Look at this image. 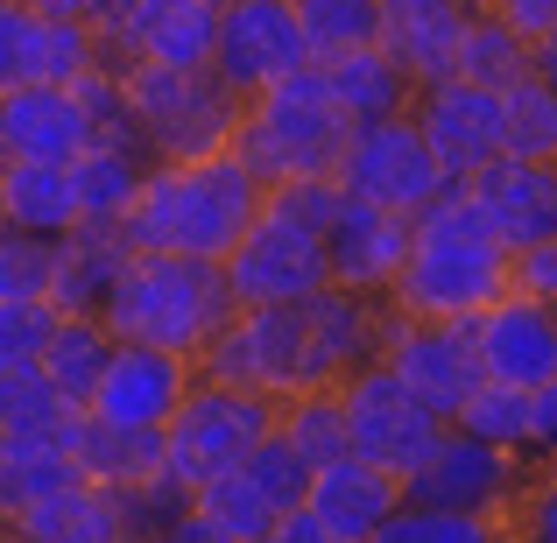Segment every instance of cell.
Listing matches in <instances>:
<instances>
[{
  "instance_id": "8",
  "label": "cell",
  "mask_w": 557,
  "mask_h": 543,
  "mask_svg": "<svg viewBox=\"0 0 557 543\" xmlns=\"http://www.w3.org/2000/svg\"><path fill=\"white\" fill-rule=\"evenodd\" d=\"M339 395H346V431H354V452H360V459H374L381 473H395V480L417 473V466L437 452V437L451 431V423L437 417V409L423 403V395L409 388V381L395 374L381 354L368 367H354V374L339 381Z\"/></svg>"
},
{
  "instance_id": "9",
  "label": "cell",
  "mask_w": 557,
  "mask_h": 543,
  "mask_svg": "<svg viewBox=\"0 0 557 543\" xmlns=\"http://www.w3.org/2000/svg\"><path fill=\"white\" fill-rule=\"evenodd\" d=\"M198 374L233 381V388H261V395H275V403L311 388L304 304H240V311L212 332V346L198 354Z\"/></svg>"
},
{
  "instance_id": "44",
  "label": "cell",
  "mask_w": 557,
  "mask_h": 543,
  "mask_svg": "<svg viewBox=\"0 0 557 543\" xmlns=\"http://www.w3.org/2000/svg\"><path fill=\"white\" fill-rule=\"evenodd\" d=\"M508 543H557V459H536L530 488L508 516Z\"/></svg>"
},
{
  "instance_id": "35",
  "label": "cell",
  "mask_w": 557,
  "mask_h": 543,
  "mask_svg": "<svg viewBox=\"0 0 557 543\" xmlns=\"http://www.w3.org/2000/svg\"><path fill=\"white\" fill-rule=\"evenodd\" d=\"M502 156L557 163V85L544 71H522L516 85H502Z\"/></svg>"
},
{
  "instance_id": "15",
  "label": "cell",
  "mask_w": 557,
  "mask_h": 543,
  "mask_svg": "<svg viewBox=\"0 0 557 543\" xmlns=\"http://www.w3.org/2000/svg\"><path fill=\"white\" fill-rule=\"evenodd\" d=\"M198 381V360L170 354V346H141V340H113V360L99 374L85 417L121 423V431H163L177 417L184 388Z\"/></svg>"
},
{
  "instance_id": "2",
  "label": "cell",
  "mask_w": 557,
  "mask_h": 543,
  "mask_svg": "<svg viewBox=\"0 0 557 543\" xmlns=\"http://www.w3.org/2000/svg\"><path fill=\"white\" fill-rule=\"evenodd\" d=\"M261 198H269V184L233 149L184 156V163H149V177H141L135 205H127L121 233H127V247L226 261L233 240L247 233V219L261 212Z\"/></svg>"
},
{
  "instance_id": "49",
  "label": "cell",
  "mask_w": 557,
  "mask_h": 543,
  "mask_svg": "<svg viewBox=\"0 0 557 543\" xmlns=\"http://www.w3.org/2000/svg\"><path fill=\"white\" fill-rule=\"evenodd\" d=\"M530 71H544V78L557 85V28H544V36L530 42Z\"/></svg>"
},
{
  "instance_id": "21",
  "label": "cell",
  "mask_w": 557,
  "mask_h": 543,
  "mask_svg": "<svg viewBox=\"0 0 557 543\" xmlns=\"http://www.w3.org/2000/svg\"><path fill=\"white\" fill-rule=\"evenodd\" d=\"M381 318L388 304L381 297H360V289H311L304 297V332H311V388H332L346 381L354 367H368L381 354Z\"/></svg>"
},
{
  "instance_id": "45",
  "label": "cell",
  "mask_w": 557,
  "mask_h": 543,
  "mask_svg": "<svg viewBox=\"0 0 557 543\" xmlns=\"http://www.w3.org/2000/svg\"><path fill=\"white\" fill-rule=\"evenodd\" d=\"M516 289L557 304V233H550V240H536V247H516Z\"/></svg>"
},
{
  "instance_id": "26",
  "label": "cell",
  "mask_w": 557,
  "mask_h": 543,
  "mask_svg": "<svg viewBox=\"0 0 557 543\" xmlns=\"http://www.w3.org/2000/svg\"><path fill=\"white\" fill-rule=\"evenodd\" d=\"M127 233L121 226H99V219H78L71 233H57V275H50V304L57 311H99L107 289L121 283L127 269Z\"/></svg>"
},
{
  "instance_id": "41",
  "label": "cell",
  "mask_w": 557,
  "mask_h": 543,
  "mask_svg": "<svg viewBox=\"0 0 557 543\" xmlns=\"http://www.w3.org/2000/svg\"><path fill=\"white\" fill-rule=\"evenodd\" d=\"M297 22L318 64V57H339L354 42H374V0H297Z\"/></svg>"
},
{
  "instance_id": "36",
  "label": "cell",
  "mask_w": 557,
  "mask_h": 543,
  "mask_svg": "<svg viewBox=\"0 0 557 543\" xmlns=\"http://www.w3.org/2000/svg\"><path fill=\"white\" fill-rule=\"evenodd\" d=\"M522 71H530V42L494 8H473V22H466V36H459V57H451V78H473V85H487V92H502Z\"/></svg>"
},
{
  "instance_id": "6",
  "label": "cell",
  "mask_w": 557,
  "mask_h": 543,
  "mask_svg": "<svg viewBox=\"0 0 557 543\" xmlns=\"http://www.w3.org/2000/svg\"><path fill=\"white\" fill-rule=\"evenodd\" d=\"M269 431H275V395L233 388V381L198 374V381L184 388L177 417L163 423V480H170L177 494H190L198 480L240 466Z\"/></svg>"
},
{
  "instance_id": "4",
  "label": "cell",
  "mask_w": 557,
  "mask_h": 543,
  "mask_svg": "<svg viewBox=\"0 0 557 543\" xmlns=\"http://www.w3.org/2000/svg\"><path fill=\"white\" fill-rule=\"evenodd\" d=\"M346 141H354V113L332 99V85H325L318 64H297L289 78L247 92L240 121H233V156H240L261 184L339 177Z\"/></svg>"
},
{
  "instance_id": "48",
  "label": "cell",
  "mask_w": 557,
  "mask_h": 543,
  "mask_svg": "<svg viewBox=\"0 0 557 543\" xmlns=\"http://www.w3.org/2000/svg\"><path fill=\"white\" fill-rule=\"evenodd\" d=\"M530 403H536V452L557 459V395H536L530 388Z\"/></svg>"
},
{
  "instance_id": "24",
  "label": "cell",
  "mask_w": 557,
  "mask_h": 543,
  "mask_svg": "<svg viewBox=\"0 0 557 543\" xmlns=\"http://www.w3.org/2000/svg\"><path fill=\"white\" fill-rule=\"evenodd\" d=\"M22 543H141V522L135 508H127V494L99 488V480H71V488H57L50 502L22 508V516L8 522Z\"/></svg>"
},
{
  "instance_id": "28",
  "label": "cell",
  "mask_w": 557,
  "mask_h": 543,
  "mask_svg": "<svg viewBox=\"0 0 557 543\" xmlns=\"http://www.w3.org/2000/svg\"><path fill=\"white\" fill-rule=\"evenodd\" d=\"M219 42V0H135L127 57L149 64H212Z\"/></svg>"
},
{
  "instance_id": "29",
  "label": "cell",
  "mask_w": 557,
  "mask_h": 543,
  "mask_svg": "<svg viewBox=\"0 0 557 543\" xmlns=\"http://www.w3.org/2000/svg\"><path fill=\"white\" fill-rule=\"evenodd\" d=\"M0 226L50 233V240L78 226V184H71V163L0 156Z\"/></svg>"
},
{
  "instance_id": "30",
  "label": "cell",
  "mask_w": 557,
  "mask_h": 543,
  "mask_svg": "<svg viewBox=\"0 0 557 543\" xmlns=\"http://www.w3.org/2000/svg\"><path fill=\"white\" fill-rule=\"evenodd\" d=\"M318 71H325L332 99H339L354 121H388V113H409V99H417V78H409L381 42H354V50H339V57H318Z\"/></svg>"
},
{
  "instance_id": "3",
  "label": "cell",
  "mask_w": 557,
  "mask_h": 543,
  "mask_svg": "<svg viewBox=\"0 0 557 543\" xmlns=\"http://www.w3.org/2000/svg\"><path fill=\"white\" fill-rule=\"evenodd\" d=\"M233 311H240V304H233L226 261L163 255V247H135L127 269H121V283H113L107 304H99V318L113 325V340L170 346V354H184V360H198Z\"/></svg>"
},
{
  "instance_id": "42",
  "label": "cell",
  "mask_w": 557,
  "mask_h": 543,
  "mask_svg": "<svg viewBox=\"0 0 557 543\" xmlns=\"http://www.w3.org/2000/svg\"><path fill=\"white\" fill-rule=\"evenodd\" d=\"M240 466H247V480H255V488L269 494V502L283 508V516H289V508H304V488H311V466H304V459H297V452H289L275 431L261 437V445L247 452Z\"/></svg>"
},
{
  "instance_id": "11",
  "label": "cell",
  "mask_w": 557,
  "mask_h": 543,
  "mask_svg": "<svg viewBox=\"0 0 557 543\" xmlns=\"http://www.w3.org/2000/svg\"><path fill=\"white\" fill-rule=\"evenodd\" d=\"M381 360L437 409V417H459L466 395L480 388V346H473V318H409L388 311L381 318Z\"/></svg>"
},
{
  "instance_id": "50",
  "label": "cell",
  "mask_w": 557,
  "mask_h": 543,
  "mask_svg": "<svg viewBox=\"0 0 557 543\" xmlns=\"http://www.w3.org/2000/svg\"><path fill=\"white\" fill-rule=\"evenodd\" d=\"M28 8H42V14H78V22H85V8H92V0H28Z\"/></svg>"
},
{
  "instance_id": "16",
  "label": "cell",
  "mask_w": 557,
  "mask_h": 543,
  "mask_svg": "<svg viewBox=\"0 0 557 543\" xmlns=\"http://www.w3.org/2000/svg\"><path fill=\"white\" fill-rule=\"evenodd\" d=\"M85 64H99V42L78 14H42L28 0H0V92L71 85Z\"/></svg>"
},
{
  "instance_id": "13",
  "label": "cell",
  "mask_w": 557,
  "mask_h": 543,
  "mask_svg": "<svg viewBox=\"0 0 557 543\" xmlns=\"http://www.w3.org/2000/svg\"><path fill=\"white\" fill-rule=\"evenodd\" d=\"M297 64H311L297 0H219V42H212V71L233 92H261V85L289 78Z\"/></svg>"
},
{
  "instance_id": "23",
  "label": "cell",
  "mask_w": 557,
  "mask_h": 543,
  "mask_svg": "<svg viewBox=\"0 0 557 543\" xmlns=\"http://www.w3.org/2000/svg\"><path fill=\"white\" fill-rule=\"evenodd\" d=\"M85 141H92V121H85L71 85H14V92H0V156L71 163Z\"/></svg>"
},
{
  "instance_id": "38",
  "label": "cell",
  "mask_w": 557,
  "mask_h": 543,
  "mask_svg": "<svg viewBox=\"0 0 557 543\" xmlns=\"http://www.w3.org/2000/svg\"><path fill=\"white\" fill-rule=\"evenodd\" d=\"M368 543H508V522L502 516H466V508L403 502Z\"/></svg>"
},
{
  "instance_id": "22",
  "label": "cell",
  "mask_w": 557,
  "mask_h": 543,
  "mask_svg": "<svg viewBox=\"0 0 557 543\" xmlns=\"http://www.w3.org/2000/svg\"><path fill=\"white\" fill-rule=\"evenodd\" d=\"M304 508H311V516L325 522V530L339 536V543H368L381 522L403 508V480L381 473V466H374V459H360V452H346V459L311 466Z\"/></svg>"
},
{
  "instance_id": "18",
  "label": "cell",
  "mask_w": 557,
  "mask_h": 543,
  "mask_svg": "<svg viewBox=\"0 0 557 543\" xmlns=\"http://www.w3.org/2000/svg\"><path fill=\"white\" fill-rule=\"evenodd\" d=\"M480 374L508 381V388H544L557 367V304L530 297V289H502L487 311L473 318Z\"/></svg>"
},
{
  "instance_id": "47",
  "label": "cell",
  "mask_w": 557,
  "mask_h": 543,
  "mask_svg": "<svg viewBox=\"0 0 557 543\" xmlns=\"http://www.w3.org/2000/svg\"><path fill=\"white\" fill-rule=\"evenodd\" d=\"M149 543H219V536L205 530V522L190 516V508H177V516H170V522H163V530H156Z\"/></svg>"
},
{
  "instance_id": "27",
  "label": "cell",
  "mask_w": 557,
  "mask_h": 543,
  "mask_svg": "<svg viewBox=\"0 0 557 543\" xmlns=\"http://www.w3.org/2000/svg\"><path fill=\"white\" fill-rule=\"evenodd\" d=\"M71 480H78L71 423L64 431H8L0 437V522H14L36 502H50V494L71 488Z\"/></svg>"
},
{
  "instance_id": "43",
  "label": "cell",
  "mask_w": 557,
  "mask_h": 543,
  "mask_svg": "<svg viewBox=\"0 0 557 543\" xmlns=\"http://www.w3.org/2000/svg\"><path fill=\"white\" fill-rule=\"evenodd\" d=\"M57 332V304H0V367H36Z\"/></svg>"
},
{
  "instance_id": "10",
  "label": "cell",
  "mask_w": 557,
  "mask_h": 543,
  "mask_svg": "<svg viewBox=\"0 0 557 543\" xmlns=\"http://www.w3.org/2000/svg\"><path fill=\"white\" fill-rule=\"evenodd\" d=\"M536 459H544V452H502V445H487V437L451 423L431 459L403 480V502L466 508V516H502L508 522L516 502H522V488H530V473H536Z\"/></svg>"
},
{
  "instance_id": "1",
  "label": "cell",
  "mask_w": 557,
  "mask_h": 543,
  "mask_svg": "<svg viewBox=\"0 0 557 543\" xmlns=\"http://www.w3.org/2000/svg\"><path fill=\"white\" fill-rule=\"evenodd\" d=\"M502 289H516V255L494 240L459 184H445L423 212H409V255L388 283V311L409 318H480Z\"/></svg>"
},
{
  "instance_id": "46",
  "label": "cell",
  "mask_w": 557,
  "mask_h": 543,
  "mask_svg": "<svg viewBox=\"0 0 557 543\" xmlns=\"http://www.w3.org/2000/svg\"><path fill=\"white\" fill-rule=\"evenodd\" d=\"M494 14H502L508 28H516L522 42H536L544 28H557V0H487Z\"/></svg>"
},
{
  "instance_id": "32",
  "label": "cell",
  "mask_w": 557,
  "mask_h": 543,
  "mask_svg": "<svg viewBox=\"0 0 557 543\" xmlns=\"http://www.w3.org/2000/svg\"><path fill=\"white\" fill-rule=\"evenodd\" d=\"M107 360H113V325L107 318L99 311H57V332H50V346H42L36 367L50 374V388L64 395V409L85 417V403H92Z\"/></svg>"
},
{
  "instance_id": "39",
  "label": "cell",
  "mask_w": 557,
  "mask_h": 543,
  "mask_svg": "<svg viewBox=\"0 0 557 543\" xmlns=\"http://www.w3.org/2000/svg\"><path fill=\"white\" fill-rule=\"evenodd\" d=\"M50 275H57L50 233L0 226V304H50Z\"/></svg>"
},
{
  "instance_id": "5",
  "label": "cell",
  "mask_w": 557,
  "mask_h": 543,
  "mask_svg": "<svg viewBox=\"0 0 557 543\" xmlns=\"http://www.w3.org/2000/svg\"><path fill=\"white\" fill-rule=\"evenodd\" d=\"M121 85H127L135 135H141V149H149L156 163H184V156L233 149L240 92H233L212 64H149V57H127Z\"/></svg>"
},
{
  "instance_id": "25",
  "label": "cell",
  "mask_w": 557,
  "mask_h": 543,
  "mask_svg": "<svg viewBox=\"0 0 557 543\" xmlns=\"http://www.w3.org/2000/svg\"><path fill=\"white\" fill-rule=\"evenodd\" d=\"M71 459H78L85 480H99L113 494L170 488L163 480V431H121V423H99V417H71Z\"/></svg>"
},
{
  "instance_id": "37",
  "label": "cell",
  "mask_w": 557,
  "mask_h": 543,
  "mask_svg": "<svg viewBox=\"0 0 557 543\" xmlns=\"http://www.w3.org/2000/svg\"><path fill=\"white\" fill-rule=\"evenodd\" d=\"M451 423L502 452H536V403H530V388H508V381H480Z\"/></svg>"
},
{
  "instance_id": "17",
  "label": "cell",
  "mask_w": 557,
  "mask_h": 543,
  "mask_svg": "<svg viewBox=\"0 0 557 543\" xmlns=\"http://www.w3.org/2000/svg\"><path fill=\"white\" fill-rule=\"evenodd\" d=\"M409 255V212H388V205H368L354 190H339L325 219V269L339 289H360V297L388 304V283Z\"/></svg>"
},
{
  "instance_id": "7",
  "label": "cell",
  "mask_w": 557,
  "mask_h": 543,
  "mask_svg": "<svg viewBox=\"0 0 557 543\" xmlns=\"http://www.w3.org/2000/svg\"><path fill=\"white\" fill-rule=\"evenodd\" d=\"M233 304H304L311 289L332 283L325 269V226L304 219L289 198H261V212L247 219V233L226 255Z\"/></svg>"
},
{
  "instance_id": "19",
  "label": "cell",
  "mask_w": 557,
  "mask_h": 543,
  "mask_svg": "<svg viewBox=\"0 0 557 543\" xmlns=\"http://www.w3.org/2000/svg\"><path fill=\"white\" fill-rule=\"evenodd\" d=\"M473 212L494 226V240L516 255L557 233V163H530V156H494L480 177L459 184Z\"/></svg>"
},
{
  "instance_id": "31",
  "label": "cell",
  "mask_w": 557,
  "mask_h": 543,
  "mask_svg": "<svg viewBox=\"0 0 557 543\" xmlns=\"http://www.w3.org/2000/svg\"><path fill=\"white\" fill-rule=\"evenodd\" d=\"M156 156L141 149V141H85L78 156H71V184H78V219H99V226H121L127 205H135L141 177H149Z\"/></svg>"
},
{
  "instance_id": "52",
  "label": "cell",
  "mask_w": 557,
  "mask_h": 543,
  "mask_svg": "<svg viewBox=\"0 0 557 543\" xmlns=\"http://www.w3.org/2000/svg\"><path fill=\"white\" fill-rule=\"evenodd\" d=\"M261 543H269V536H261Z\"/></svg>"
},
{
  "instance_id": "40",
  "label": "cell",
  "mask_w": 557,
  "mask_h": 543,
  "mask_svg": "<svg viewBox=\"0 0 557 543\" xmlns=\"http://www.w3.org/2000/svg\"><path fill=\"white\" fill-rule=\"evenodd\" d=\"M78 409H64V395L50 388L42 367H0V437L8 431H64Z\"/></svg>"
},
{
  "instance_id": "51",
  "label": "cell",
  "mask_w": 557,
  "mask_h": 543,
  "mask_svg": "<svg viewBox=\"0 0 557 543\" xmlns=\"http://www.w3.org/2000/svg\"><path fill=\"white\" fill-rule=\"evenodd\" d=\"M0 543H22V536H14V530H8V522H0Z\"/></svg>"
},
{
  "instance_id": "14",
  "label": "cell",
  "mask_w": 557,
  "mask_h": 543,
  "mask_svg": "<svg viewBox=\"0 0 557 543\" xmlns=\"http://www.w3.org/2000/svg\"><path fill=\"white\" fill-rule=\"evenodd\" d=\"M409 121H417V135L431 141L445 184L480 177V170L502 156V92H487V85H473V78L417 85V99H409Z\"/></svg>"
},
{
  "instance_id": "34",
  "label": "cell",
  "mask_w": 557,
  "mask_h": 543,
  "mask_svg": "<svg viewBox=\"0 0 557 543\" xmlns=\"http://www.w3.org/2000/svg\"><path fill=\"white\" fill-rule=\"evenodd\" d=\"M275 437H283L304 466L346 459V452H354V431H346V395H339V381H332V388L283 395V403H275Z\"/></svg>"
},
{
  "instance_id": "33",
  "label": "cell",
  "mask_w": 557,
  "mask_h": 543,
  "mask_svg": "<svg viewBox=\"0 0 557 543\" xmlns=\"http://www.w3.org/2000/svg\"><path fill=\"white\" fill-rule=\"evenodd\" d=\"M184 508H190V516H198L219 543H261V536H275V522H283V508H275L269 494L247 480V466H226V473L198 480V488L184 494Z\"/></svg>"
},
{
  "instance_id": "20",
  "label": "cell",
  "mask_w": 557,
  "mask_h": 543,
  "mask_svg": "<svg viewBox=\"0 0 557 543\" xmlns=\"http://www.w3.org/2000/svg\"><path fill=\"white\" fill-rule=\"evenodd\" d=\"M473 8H487V0H374V42L417 85H437L451 78V57H459Z\"/></svg>"
},
{
  "instance_id": "12",
  "label": "cell",
  "mask_w": 557,
  "mask_h": 543,
  "mask_svg": "<svg viewBox=\"0 0 557 543\" xmlns=\"http://www.w3.org/2000/svg\"><path fill=\"white\" fill-rule=\"evenodd\" d=\"M339 190L388 205V212H423L445 190V170H437L431 141L417 135V121L388 113V121H354V141L339 156Z\"/></svg>"
}]
</instances>
